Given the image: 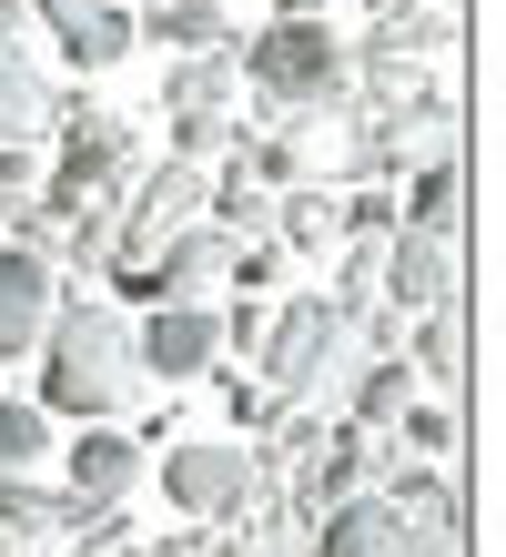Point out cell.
<instances>
[{
	"label": "cell",
	"mask_w": 506,
	"mask_h": 557,
	"mask_svg": "<svg viewBox=\"0 0 506 557\" xmlns=\"http://www.w3.org/2000/svg\"><path fill=\"white\" fill-rule=\"evenodd\" d=\"M233 72L263 91V122H274V133H294V122L355 102V51L334 41V21H274V30H244V41H233Z\"/></svg>",
	"instance_id": "obj_1"
},
{
	"label": "cell",
	"mask_w": 506,
	"mask_h": 557,
	"mask_svg": "<svg viewBox=\"0 0 506 557\" xmlns=\"http://www.w3.org/2000/svg\"><path fill=\"white\" fill-rule=\"evenodd\" d=\"M132 396H143V366H132V324H122L112 305H72V314H51V335H41V416L112 425Z\"/></svg>",
	"instance_id": "obj_2"
},
{
	"label": "cell",
	"mask_w": 506,
	"mask_h": 557,
	"mask_svg": "<svg viewBox=\"0 0 506 557\" xmlns=\"http://www.w3.org/2000/svg\"><path fill=\"white\" fill-rule=\"evenodd\" d=\"M254 366H263V396H274L284 416L294 406H345V385L365 366V345H355V324L324 305V294H294V305L263 324V345H254Z\"/></svg>",
	"instance_id": "obj_3"
},
{
	"label": "cell",
	"mask_w": 506,
	"mask_h": 557,
	"mask_svg": "<svg viewBox=\"0 0 506 557\" xmlns=\"http://www.w3.org/2000/svg\"><path fill=\"white\" fill-rule=\"evenodd\" d=\"M61 122V162L41 173V203L51 223H72V213H101L112 193H132V173H143V152H132V122H112V112H91V102H72V112H51Z\"/></svg>",
	"instance_id": "obj_4"
},
{
	"label": "cell",
	"mask_w": 506,
	"mask_h": 557,
	"mask_svg": "<svg viewBox=\"0 0 506 557\" xmlns=\"http://www.w3.org/2000/svg\"><path fill=\"white\" fill-rule=\"evenodd\" d=\"M162 497H173L193 528H223V517H244V497H254V456L233 436H183V446H162Z\"/></svg>",
	"instance_id": "obj_5"
},
{
	"label": "cell",
	"mask_w": 506,
	"mask_h": 557,
	"mask_svg": "<svg viewBox=\"0 0 506 557\" xmlns=\"http://www.w3.org/2000/svg\"><path fill=\"white\" fill-rule=\"evenodd\" d=\"M213 355H223V314L213 305H152L143 324H132V366L162 375V385L213 375Z\"/></svg>",
	"instance_id": "obj_6"
},
{
	"label": "cell",
	"mask_w": 506,
	"mask_h": 557,
	"mask_svg": "<svg viewBox=\"0 0 506 557\" xmlns=\"http://www.w3.org/2000/svg\"><path fill=\"white\" fill-rule=\"evenodd\" d=\"M375 467H385V436H355V425H324V446L304 456V486H294V517H324L345 497H375Z\"/></svg>",
	"instance_id": "obj_7"
},
{
	"label": "cell",
	"mask_w": 506,
	"mask_h": 557,
	"mask_svg": "<svg viewBox=\"0 0 506 557\" xmlns=\"http://www.w3.org/2000/svg\"><path fill=\"white\" fill-rule=\"evenodd\" d=\"M375 305L385 314H435V305H456V244H425V234H395L385 244V274H375Z\"/></svg>",
	"instance_id": "obj_8"
},
{
	"label": "cell",
	"mask_w": 506,
	"mask_h": 557,
	"mask_svg": "<svg viewBox=\"0 0 506 557\" xmlns=\"http://www.w3.org/2000/svg\"><path fill=\"white\" fill-rule=\"evenodd\" d=\"M30 11H41V30L61 41V61H72V72H112V61L143 41V30H132V11H112V0H30Z\"/></svg>",
	"instance_id": "obj_9"
},
{
	"label": "cell",
	"mask_w": 506,
	"mask_h": 557,
	"mask_svg": "<svg viewBox=\"0 0 506 557\" xmlns=\"http://www.w3.org/2000/svg\"><path fill=\"white\" fill-rule=\"evenodd\" d=\"M304 557H416V537L385 497H345V507L304 517Z\"/></svg>",
	"instance_id": "obj_10"
},
{
	"label": "cell",
	"mask_w": 506,
	"mask_h": 557,
	"mask_svg": "<svg viewBox=\"0 0 506 557\" xmlns=\"http://www.w3.org/2000/svg\"><path fill=\"white\" fill-rule=\"evenodd\" d=\"M51 314H61V274L0 244V366H11V355H30V345L51 335Z\"/></svg>",
	"instance_id": "obj_11"
},
{
	"label": "cell",
	"mask_w": 506,
	"mask_h": 557,
	"mask_svg": "<svg viewBox=\"0 0 506 557\" xmlns=\"http://www.w3.org/2000/svg\"><path fill=\"white\" fill-rule=\"evenodd\" d=\"M395 366L416 375V396H446L456 406V385H466V314L456 305H435L405 324V345H395Z\"/></svg>",
	"instance_id": "obj_12"
},
{
	"label": "cell",
	"mask_w": 506,
	"mask_h": 557,
	"mask_svg": "<svg viewBox=\"0 0 506 557\" xmlns=\"http://www.w3.org/2000/svg\"><path fill=\"white\" fill-rule=\"evenodd\" d=\"M132 476H143V436H122V425H82L72 486H61V497H72V507H122Z\"/></svg>",
	"instance_id": "obj_13"
},
{
	"label": "cell",
	"mask_w": 506,
	"mask_h": 557,
	"mask_svg": "<svg viewBox=\"0 0 506 557\" xmlns=\"http://www.w3.org/2000/svg\"><path fill=\"white\" fill-rule=\"evenodd\" d=\"M456 223H466V173H456V152H435L416 183L395 193V234H425V244H456Z\"/></svg>",
	"instance_id": "obj_14"
},
{
	"label": "cell",
	"mask_w": 506,
	"mask_h": 557,
	"mask_svg": "<svg viewBox=\"0 0 506 557\" xmlns=\"http://www.w3.org/2000/svg\"><path fill=\"white\" fill-rule=\"evenodd\" d=\"M405 406H416V375H405L395 355H365L355 385H345V425H355V436H395Z\"/></svg>",
	"instance_id": "obj_15"
},
{
	"label": "cell",
	"mask_w": 506,
	"mask_h": 557,
	"mask_svg": "<svg viewBox=\"0 0 506 557\" xmlns=\"http://www.w3.org/2000/svg\"><path fill=\"white\" fill-rule=\"evenodd\" d=\"M132 30H152V41H162V51H183V61H193V51H233V41H244V30H233V11H213V0H152Z\"/></svg>",
	"instance_id": "obj_16"
},
{
	"label": "cell",
	"mask_w": 506,
	"mask_h": 557,
	"mask_svg": "<svg viewBox=\"0 0 506 557\" xmlns=\"http://www.w3.org/2000/svg\"><path fill=\"white\" fill-rule=\"evenodd\" d=\"M233 91H244V72H233V51H193L162 72V112L193 122V112H233Z\"/></svg>",
	"instance_id": "obj_17"
},
{
	"label": "cell",
	"mask_w": 506,
	"mask_h": 557,
	"mask_svg": "<svg viewBox=\"0 0 506 557\" xmlns=\"http://www.w3.org/2000/svg\"><path fill=\"white\" fill-rule=\"evenodd\" d=\"M51 112H61V102H51V82L30 72V51H21V41H0V143H30Z\"/></svg>",
	"instance_id": "obj_18"
},
{
	"label": "cell",
	"mask_w": 506,
	"mask_h": 557,
	"mask_svg": "<svg viewBox=\"0 0 506 557\" xmlns=\"http://www.w3.org/2000/svg\"><path fill=\"white\" fill-rule=\"evenodd\" d=\"M274 244L294 253H324V244H345V193H324V183H304L274 203Z\"/></svg>",
	"instance_id": "obj_19"
},
{
	"label": "cell",
	"mask_w": 506,
	"mask_h": 557,
	"mask_svg": "<svg viewBox=\"0 0 506 557\" xmlns=\"http://www.w3.org/2000/svg\"><path fill=\"white\" fill-rule=\"evenodd\" d=\"M41 456H51V416H41V406H11V396H0V486H11V476H30Z\"/></svg>",
	"instance_id": "obj_20"
},
{
	"label": "cell",
	"mask_w": 506,
	"mask_h": 557,
	"mask_svg": "<svg viewBox=\"0 0 506 557\" xmlns=\"http://www.w3.org/2000/svg\"><path fill=\"white\" fill-rule=\"evenodd\" d=\"M244 133L254 122H233V112H193V122H173V162H202V173H213V152H244Z\"/></svg>",
	"instance_id": "obj_21"
},
{
	"label": "cell",
	"mask_w": 506,
	"mask_h": 557,
	"mask_svg": "<svg viewBox=\"0 0 506 557\" xmlns=\"http://www.w3.org/2000/svg\"><path fill=\"white\" fill-rule=\"evenodd\" d=\"M345 244H395V193L385 183H355L345 193Z\"/></svg>",
	"instance_id": "obj_22"
},
{
	"label": "cell",
	"mask_w": 506,
	"mask_h": 557,
	"mask_svg": "<svg viewBox=\"0 0 506 557\" xmlns=\"http://www.w3.org/2000/svg\"><path fill=\"white\" fill-rule=\"evenodd\" d=\"M51 517H61V497H51V486H30V476H11V486H0V537H30V528H51Z\"/></svg>",
	"instance_id": "obj_23"
},
{
	"label": "cell",
	"mask_w": 506,
	"mask_h": 557,
	"mask_svg": "<svg viewBox=\"0 0 506 557\" xmlns=\"http://www.w3.org/2000/svg\"><path fill=\"white\" fill-rule=\"evenodd\" d=\"M223 406H233V436H244V446H263V436H274V425H284V406L263 396V385H244V375L223 385Z\"/></svg>",
	"instance_id": "obj_24"
},
{
	"label": "cell",
	"mask_w": 506,
	"mask_h": 557,
	"mask_svg": "<svg viewBox=\"0 0 506 557\" xmlns=\"http://www.w3.org/2000/svg\"><path fill=\"white\" fill-rule=\"evenodd\" d=\"M263 324H274V314H263V305H254V294H244V305H233V314H223V345H244V355H254V345H263Z\"/></svg>",
	"instance_id": "obj_25"
},
{
	"label": "cell",
	"mask_w": 506,
	"mask_h": 557,
	"mask_svg": "<svg viewBox=\"0 0 506 557\" xmlns=\"http://www.w3.org/2000/svg\"><path fill=\"white\" fill-rule=\"evenodd\" d=\"M202 547H213V537H202V528H173V537H152L143 557H202Z\"/></svg>",
	"instance_id": "obj_26"
},
{
	"label": "cell",
	"mask_w": 506,
	"mask_h": 557,
	"mask_svg": "<svg viewBox=\"0 0 506 557\" xmlns=\"http://www.w3.org/2000/svg\"><path fill=\"white\" fill-rule=\"evenodd\" d=\"M345 0H274V21H334Z\"/></svg>",
	"instance_id": "obj_27"
},
{
	"label": "cell",
	"mask_w": 506,
	"mask_h": 557,
	"mask_svg": "<svg viewBox=\"0 0 506 557\" xmlns=\"http://www.w3.org/2000/svg\"><path fill=\"white\" fill-rule=\"evenodd\" d=\"M21 21H30V0H0V41H21Z\"/></svg>",
	"instance_id": "obj_28"
},
{
	"label": "cell",
	"mask_w": 506,
	"mask_h": 557,
	"mask_svg": "<svg viewBox=\"0 0 506 557\" xmlns=\"http://www.w3.org/2000/svg\"><path fill=\"white\" fill-rule=\"evenodd\" d=\"M213 11H233V0H213Z\"/></svg>",
	"instance_id": "obj_29"
}]
</instances>
